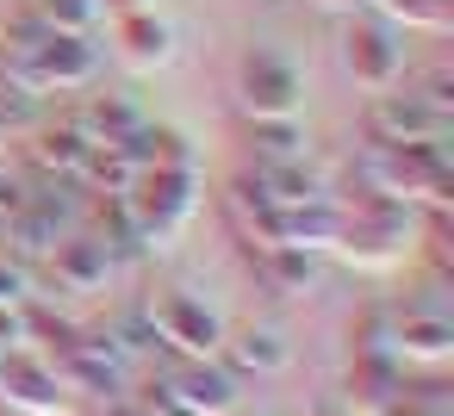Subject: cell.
<instances>
[{
	"instance_id": "cell-4",
	"label": "cell",
	"mask_w": 454,
	"mask_h": 416,
	"mask_svg": "<svg viewBox=\"0 0 454 416\" xmlns=\"http://www.w3.org/2000/svg\"><path fill=\"white\" fill-rule=\"evenodd\" d=\"M336 57H342V75H348L361 94H386V88L404 81V32L386 26L373 7L342 19V32H336Z\"/></svg>"
},
{
	"instance_id": "cell-15",
	"label": "cell",
	"mask_w": 454,
	"mask_h": 416,
	"mask_svg": "<svg viewBox=\"0 0 454 416\" xmlns=\"http://www.w3.org/2000/svg\"><path fill=\"white\" fill-rule=\"evenodd\" d=\"M243 143L255 162H305L311 156V137L299 119H243Z\"/></svg>"
},
{
	"instance_id": "cell-7",
	"label": "cell",
	"mask_w": 454,
	"mask_h": 416,
	"mask_svg": "<svg viewBox=\"0 0 454 416\" xmlns=\"http://www.w3.org/2000/svg\"><path fill=\"white\" fill-rule=\"evenodd\" d=\"M150 323H156V335H162V354H181V360H206V354H218L224 348V317L200 298V292H187V286H175V292H156L150 298Z\"/></svg>"
},
{
	"instance_id": "cell-5",
	"label": "cell",
	"mask_w": 454,
	"mask_h": 416,
	"mask_svg": "<svg viewBox=\"0 0 454 416\" xmlns=\"http://www.w3.org/2000/svg\"><path fill=\"white\" fill-rule=\"evenodd\" d=\"M454 131V106H435L423 100L417 88H386V94H367L361 106V137L367 150H398V143H429V137H448Z\"/></svg>"
},
{
	"instance_id": "cell-11",
	"label": "cell",
	"mask_w": 454,
	"mask_h": 416,
	"mask_svg": "<svg viewBox=\"0 0 454 416\" xmlns=\"http://www.w3.org/2000/svg\"><path fill=\"white\" fill-rule=\"evenodd\" d=\"M113 267H119L113 249H106L94 230H82V224L63 230V236L51 243V255H44V273L57 280V292H75V298H82V292H100V286L113 280Z\"/></svg>"
},
{
	"instance_id": "cell-20",
	"label": "cell",
	"mask_w": 454,
	"mask_h": 416,
	"mask_svg": "<svg viewBox=\"0 0 454 416\" xmlns=\"http://www.w3.org/2000/svg\"><path fill=\"white\" fill-rule=\"evenodd\" d=\"M106 13H137V7H150V0H100Z\"/></svg>"
},
{
	"instance_id": "cell-13",
	"label": "cell",
	"mask_w": 454,
	"mask_h": 416,
	"mask_svg": "<svg viewBox=\"0 0 454 416\" xmlns=\"http://www.w3.org/2000/svg\"><path fill=\"white\" fill-rule=\"evenodd\" d=\"M243 255H249L255 280H262L274 298H305V292L317 286V273H324V261H317L311 249H293V243H255V249H243Z\"/></svg>"
},
{
	"instance_id": "cell-10",
	"label": "cell",
	"mask_w": 454,
	"mask_h": 416,
	"mask_svg": "<svg viewBox=\"0 0 454 416\" xmlns=\"http://www.w3.org/2000/svg\"><path fill=\"white\" fill-rule=\"evenodd\" d=\"M113 50L131 75H156L181 57V32L175 19H162L156 7H137V13H113Z\"/></svg>"
},
{
	"instance_id": "cell-12",
	"label": "cell",
	"mask_w": 454,
	"mask_h": 416,
	"mask_svg": "<svg viewBox=\"0 0 454 416\" xmlns=\"http://www.w3.org/2000/svg\"><path fill=\"white\" fill-rule=\"evenodd\" d=\"M218 360H224L231 379H274V373L293 366V342H286L280 329H268V323H249V329L224 335Z\"/></svg>"
},
{
	"instance_id": "cell-18",
	"label": "cell",
	"mask_w": 454,
	"mask_h": 416,
	"mask_svg": "<svg viewBox=\"0 0 454 416\" xmlns=\"http://www.w3.org/2000/svg\"><path fill=\"white\" fill-rule=\"evenodd\" d=\"M20 7L44 26V32H82V38H94V26H100V0H20Z\"/></svg>"
},
{
	"instance_id": "cell-9",
	"label": "cell",
	"mask_w": 454,
	"mask_h": 416,
	"mask_svg": "<svg viewBox=\"0 0 454 416\" xmlns=\"http://www.w3.org/2000/svg\"><path fill=\"white\" fill-rule=\"evenodd\" d=\"M156 379H162L193 416H231L237 397H243V379H231L218 354H206V360H181V354H168Z\"/></svg>"
},
{
	"instance_id": "cell-6",
	"label": "cell",
	"mask_w": 454,
	"mask_h": 416,
	"mask_svg": "<svg viewBox=\"0 0 454 416\" xmlns=\"http://www.w3.org/2000/svg\"><path fill=\"white\" fill-rule=\"evenodd\" d=\"M0 404L20 410V416H69L75 410V391L63 385L57 360L44 348L20 342V348L0 354Z\"/></svg>"
},
{
	"instance_id": "cell-2",
	"label": "cell",
	"mask_w": 454,
	"mask_h": 416,
	"mask_svg": "<svg viewBox=\"0 0 454 416\" xmlns=\"http://www.w3.org/2000/svg\"><path fill=\"white\" fill-rule=\"evenodd\" d=\"M0 75L32 88L38 100L44 94H88L100 81V44L82 38V32H44L38 44L0 57Z\"/></svg>"
},
{
	"instance_id": "cell-1",
	"label": "cell",
	"mask_w": 454,
	"mask_h": 416,
	"mask_svg": "<svg viewBox=\"0 0 454 416\" xmlns=\"http://www.w3.org/2000/svg\"><path fill=\"white\" fill-rule=\"evenodd\" d=\"M200 187H206L200 168H150V174L131 181L125 205H131V218H137L144 255H168V249L181 243V230H187L193 212H200Z\"/></svg>"
},
{
	"instance_id": "cell-14",
	"label": "cell",
	"mask_w": 454,
	"mask_h": 416,
	"mask_svg": "<svg viewBox=\"0 0 454 416\" xmlns=\"http://www.w3.org/2000/svg\"><path fill=\"white\" fill-rule=\"evenodd\" d=\"M88 156V137L75 119H57V125H32V143H26V168L32 181H75Z\"/></svg>"
},
{
	"instance_id": "cell-16",
	"label": "cell",
	"mask_w": 454,
	"mask_h": 416,
	"mask_svg": "<svg viewBox=\"0 0 454 416\" xmlns=\"http://www.w3.org/2000/svg\"><path fill=\"white\" fill-rule=\"evenodd\" d=\"M75 125H82V137H88V143H119L125 131H137V125H144V112H137L125 94H88V106L75 112Z\"/></svg>"
},
{
	"instance_id": "cell-3",
	"label": "cell",
	"mask_w": 454,
	"mask_h": 416,
	"mask_svg": "<svg viewBox=\"0 0 454 416\" xmlns=\"http://www.w3.org/2000/svg\"><path fill=\"white\" fill-rule=\"evenodd\" d=\"M231 94L243 119H299L305 106V69L280 44H243L231 63Z\"/></svg>"
},
{
	"instance_id": "cell-19",
	"label": "cell",
	"mask_w": 454,
	"mask_h": 416,
	"mask_svg": "<svg viewBox=\"0 0 454 416\" xmlns=\"http://www.w3.org/2000/svg\"><path fill=\"white\" fill-rule=\"evenodd\" d=\"M0 304H32V261L0 249Z\"/></svg>"
},
{
	"instance_id": "cell-22",
	"label": "cell",
	"mask_w": 454,
	"mask_h": 416,
	"mask_svg": "<svg viewBox=\"0 0 454 416\" xmlns=\"http://www.w3.org/2000/svg\"><path fill=\"white\" fill-rule=\"evenodd\" d=\"M0 354H7V348H0Z\"/></svg>"
},
{
	"instance_id": "cell-17",
	"label": "cell",
	"mask_w": 454,
	"mask_h": 416,
	"mask_svg": "<svg viewBox=\"0 0 454 416\" xmlns=\"http://www.w3.org/2000/svg\"><path fill=\"white\" fill-rule=\"evenodd\" d=\"M367 7L404 32H448L454 26V0H367Z\"/></svg>"
},
{
	"instance_id": "cell-21",
	"label": "cell",
	"mask_w": 454,
	"mask_h": 416,
	"mask_svg": "<svg viewBox=\"0 0 454 416\" xmlns=\"http://www.w3.org/2000/svg\"><path fill=\"white\" fill-rule=\"evenodd\" d=\"M0 150H7V131H0Z\"/></svg>"
},
{
	"instance_id": "cell-8",
	"label": "cell",
	"mask_w": 454,
	"mask_h": 416,
	"mask_svg": "<svg viewBox=\"0 0 454 416\" xmlns=\"http://www.w3.org/2000/svg\"><path fill=\"white\" fill-rule=\"evenodd\" d=\"M386 354L404 366H442L454 354V317L442 304H404L386 323Z\"/></svg>"
}]
</instances>
